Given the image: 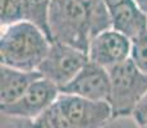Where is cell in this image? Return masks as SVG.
I'll return each instance as SVG.
<instances>
[{
    "label": "cell",
    "mask_w": 147,
    "mask_h": 128,
    "mask_svg": "<svg viewBox=\"0 0 147 128\" xmlns=\"http://www.w3.org/2000/svg\"><path fill=\"white\" fill-rule=\"evenodd\" d=\"M114 119L109 101H95L60 91L54 104L30 128H104Z\"/></svg>",
    "instance_id": "obj_1"
},
{
    "label": "cell",
    "mask_w": 147,
    "mask_h": 128,
    "mask_svg": "<svg viewBox=\"0 0 147 128\" xmlns=\"http://www.w3.org/2000/svg\"><path fill=\"white\" fill-rule=\"evenodd\" d=\"M0 64L22 70H37L51 40L28 21L0 27Z\"/></svg>",
    "instance_id": "obj_2"
},
{
    "label": "cell",
    "mask_w": 147,
    "mask_h": 128,
    "mask_svg": "<svg viewBox=\"0 0 147 128\" xmlns=\"http://www.w3.org/2000/svg\"><path fill=\"white\" fill-rule=\"evenodd\" d=\"M49 30L51 41L88 51L92 39L91 22L86 7L80 0H51Z\"/></svg>",
    "instance_id": "obj_3"
},
{
    "label": "cell",
    "mask_w": 147,
    "mask_h": 128,
    "mask_svg": "<svg viewBox=\"0 0 147 128\" xmlns=\"http://www.w3.org/2000/svg\"><path fill=\"white\" fill-rule=\"evenodd\" d=\"M111 79L110 105L114 118L131 116L137 102L147 92V73L136 67L131 59L107 68Z\"/></svg>",
    "instance_id": "obj_4"
},
{
    "label": "cell",
    "mask_w": 147,
    "mask_h": 128,
    "mask_svg": "<svg viewBox=\"0 0 147 128\" xmlns=\"http://www.w3.org/2000/svg\"><path fill=\"white\" fill-rule=\"evenodd\" d=\"M88 62L86 51L58 41H51L46 58L38 67L44 78L51 81L59 89L65 87Z\"/></svg>",
    "instance_id": "obj_5"
},
{
    "label": "cell",
    "mask_w": 147,
    "mask_h": 128,
    "mask_svg": "<svg viewBox=\"0 0 147 128\" xmlns=\"http://www.w3.org/2000/svg\"><path fill=\"white\" fill-rule=\"evenodd\" d=\"M60 95V89L49 79H36L26 90V92L12 104L1 105L0 110L10 118L33 121L46 112Z\"/></svg>",
    "instance_id": "obj_6"
},
{
    "label": "cell",
    "mask_w": 147,
    "mask_h": 128,
    "mask_svg": "<svg viewBox=\"0 0 147 128\" xmlns=\"http://www.w3.org/2000/svg\"><path fill=\"white\" fill-rule=\"evenodd\" d=\"M60 91L88 100L110 101L111 79L109 70L88 59L77 76Z\"/></svg>",
    "instance_id": "obj_7"
},
{
    "label": "cell",
    "mask_w": 147,
    "mask_h": 128,
    "mask_svg": "<svg viewBox=\"0 0 147 128\" xmlns=\"http://www.w3.org/2000/svg\"><path fill=\"white\" fill-rule=\"evenodd\" d=\"M87 55L91 62L107 69L129 59L131 39L114 28H109L91 39Z\"/></svg>",
    "instance_id": "obj_8"
},
{
    "label": "cell",
    "mask_w": 147,
    "mask_h": 128,
    "mask_svg": "<svg viewBox=\"0 0 147 128\" xmlns=\"http://www.w3.org/2000/svg\"><path fill=\"white\" fill-rule=\"evenodd\" d=\"M41 77L38 70H22L0 64V106L18 100Z\"/></svg>",
    "instance_id": "obj_9"
},
{
    "label": "cell",
    "mask_w": 147,
    "mask_h": 128,
    "mask_svg": "<svg viewBox=\"0 0 147 128\" xmlns=\"http://www.w3.org/2000/svg\"><path fill=\"white\" fill-rule=\"evenodd\" d=\"M110 17L111 28L131 40L147 31V14L136 4L134 0H128L110 10Z\"/></svg>",
    "instance_id": "obj_10"
},
{
    "label": "cell",
    "mask_w": 147,
    "mask_h": 128,
    "mask_svg": "<svg viewBox=\"0 0 147 128\" xmlns=\"http://www.w3.org/2000/svg\"><path fill=\"white\" fill-rule=\"evenodd\" d=\"M86 7L91 22L92 37L105 30L111 28V17L105 0H80Z\"/></svg>",
    "instance_id": "obj_11"
},
{
    "label": "cell",
    "mask_w": 147,
    "mask_h": 128,
    "mask_svg": "<svg viewBox=\"0 0 147 128\" xmlns=\"http://www.w3.org/2000/svg\"><path fill=\"white\" fill-rule=\"evenodd\" d=\"M51 0H24V21H28L50 37L49 13Z\"/></svg>",
    "instance_id": "obj_12"
},
{
    "label": "cell",
    "mask_w": 147,
    "mask_h": 128,
    "mask_svg": "<svg viewBox=\"0 0 147 128\" xmlns=\"http://www.w3.org/2000/svg\"><path fill=\"white\" fill-rule=\"evenodd\" d=\"M24 21V0H0V27Z\"/></svg>",
    "instance_id": "obj_13"
},
{
    "label": "cell",
    "mask_w": 147,
    "mask_h": 128,
    "mask_svg": "<svg viewBox=\"0 0 147 128\" xmlns=\"http://www.w3.org/2000/svg\"><path fill=\"white\" fill-rule=\"evenodd\" d=\"M129 59L138 69L147 73V31L131 40V55Z\"/></svg>",
    "instance_id": "obj_14"
},
{
    "label": "cell",
    "mask_w": 147,
    "mask_h": 128,
    "mask_svg": "<svg viewBox=\"0 0 147 128\" xmlns=\"http://www.w3.org/2000/svg\"><path fill=\"white\" fill-rule=\"evenodd\" d=\"M132 118L136 121L138 127H147V92L143 95V98L137 102L132 112Z\"/></svg>",
    "instance_id": "obj_15"
},
{
    "label": "cell",
    "mask_w": 147,
    "mask_h": 128,
    "mask_svg": "<svg viewBox=\"0 0 147 128\" xmlns=\"http://www.w3.org/2000/svg\"><path fill=\"white\" fill-rule=\"evenodd\" d=\"M125 1H128V0H105L107 8H109V10L115 9L117 7H119V5H121L123 3H125Z\"/></svg>",
    "instance_id": "obj_16"
},
{
    "label": "cell",
    "mask_w": 147,
    "mask_h": 128,
    "mask_svg": "<svg viewBox=\"0 0 147 128\" xmlns=\"http://www.w3.org/2000/svg\"><path fill=\"white\" fill-rule=\"evenodd\" d=\"M134 1H136V4L141 8V9L147 14V0H134Z\"/></svg>",
    "instance_id": "obj_17"
},
{
    "label": "cell",
    "mask_w": 147,
    "mask_h": 128,
    "mask_svg": "<svg viewBox=\"0 0 147 128\" xmlns=\"http://www.w3.org/2000/svg\"><path fill=\"white\" fill-rule=\"evenodd\" d=\"M142 128H147V127H142Z\"/></svg>",
    "instance_id": "obj_18"
}]
</instances>
